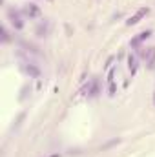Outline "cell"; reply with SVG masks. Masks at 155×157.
<instances>
[{
	"label": "cell",
	"instance_id": "6da1fadb",
	"mask_svg": "<svg viewBox=\"0 0 155 157\" xmlns=\"http://www.w3.org/2000/svg\"><path fill=\"white\" fill-rule=\"evenodd\" d=\"M7 17H9V20L13 22V26H15L17 29H22V27H24V22H22L20 13L17 11V9H9V11H7Z\"/></svg>",
	"mask_w": 155,
	"mask_h": 157
},
{
	"label": "cell",
	"instance_id": "7a4b0ae2",
	"mask_svg": "<svg viewBox=\"0 0 155 157\" xmlns=\"http://www.w3.org/2000/svg\"><path fill=\"white\" fill-rule=\"evenodd\" d=\"M148 13H150V9H148V7H141L139 11H137L135 15H133V17L128 20V26H135L137 22H141V18H142V17H146Z\"/></svg>",
	"mask_w": 155,
	"mask_h": 157
},
{
	"label": "cell",
	"instance_id": "3957f363",
	"mask_svg": "<svg viewBox=\"0 0 155 157\" xmlns=\"http://www.w3.org/2000/svg\"><path fill=\"white\" fill-rule=\"evenodd\" d=\"M82 91H88V95H89V97H97V95H99V80H97V79H93V80H91V84H88Z\"/></svg>",
	"mask_w": 155,
	"mask_h": 157
},
{
	"label": "cell",
	"instance_id": "277c9868",
	"mask_svg": "<svg viewBox=\"0 0 155 157\" xmlns=\"http://www.w3.org/2000/svg\"><path fill=\"white\" fill-rule=\"evenodd\" d=\"M24 15L29 17V18H37V17L40 15V7H38L37 4H29V6L24 9Z\"/></svg>",
	"mask_w": 155,
	"mask_h": 157
},
{
	"label": "cell",
	"instance_id": "5b68a950",
	"mask_svg": "<svg viewBox=\"0 0 155 157\" xmlns=\"http://www.w3.org/2000/svg\"><path fill=\"white\" fill-rule=\"evenodd\" d=\"M128 68H130V73H131V75H135V73H137L139 60H137L135 55H130V57H128Z\"/></svg>",
	"mask_w": 155,
	"mask_h": 157
},
{
	"label": "cell",
	"instance_id": "8992f818",
	"mask_svg": "<svg viewBox=\"0 0 155 157\" xmlns=\"http://www.w3.org/2000/svg\"><path fill=\"white\" fill-rule=\"evenodd\" d=\"M150 35H151V31H150V29H148V31H142V33H139V37H135V38L131 40V46H133V48H137V46L142 42V40H146Z\"/></svg>",
	"mask_w": 155,
	"mask_h": 157
},
{
	"label": "cell",
	"instance_id": "52a82bcc",
	"mask_svg": "<svg viewBox=\"0 0 155 157\" xmlns=\"http://www.w3.org/2000/svg\"><path fill=\"white\" fill-rule=\"evenodd\" d=\"M49 31V22H44V24H40L37 27V35L38 37H46V33Z\"/></svg>",
	"mask_w": 155,
	"mask_h": 157
},
{
	"label": "cell",
	"instance_id": "ba28073f",
	"mask_svg": "<svg viewBox=\"0 0 155 157\" xmlns=\"http://www.w3.org/2000/svg\"><path fill=\"white\" fill-rule=\"evenodd\" d=\"M26 71L29 73L31 77H38V68H35V66H27V68H26Z\"/></svg>",
	"mask_w": 155,
	"mask_h": 157
},
{
	"label": "cell",
	"instance_id": "9c48e42d",
	"mask_svg": "<svg viewBox=\"0 0 155 157\" xmlns=\"http://www.w3.org/2000/svg\"><path fill=\"white\" fill-rule=\"evenodd\" d=\"M148 66H150V68L155 66V48L151 49V55H150V59H148Z\"/></svg>",
	"mask_w": 155,
	"mask_h": 157
},
{
	"label": "cell",
	"instance_id": "30bf717a",
	"mask_svg": "<svg viewBox=\"0 0 155 157\" xmlns=\"http://www.w3.org/2000/svg\"><path fill=\"white\" fill-rule=\"evenodd\" d=\"M113 69H110V73H108V84H113Z\"/></svg>",
	"mask_w": 155,
	"mask_h": 157
},
{
	"label": "cell",
	"instance_id": "8fae6325",
	"mask_svg": "<svg viewBox=\"0 0 155 157\" xmlns=\"http://www.w3.org/2000/svg\"><path fill=\"white\" fill-rule=\"evenodd\" d=\"M2 35H4V37H2V40H4V42H7V40H9V37H7V29H6V27L2 29Z\"/></svg>",
	"mask_w": 155,
	"mask_h": 157
},
{
	"label": "cell",
	"instance_id": "7c38bea8",
	"mask_svg": "<svg viewBox=\"0 0 155 157\" xmlns=\"http://www.w3.org/2000/svg\"><path fill=\"white\" fill-rule=\"evenodd\" d=\"M110 95H115V84H110Z\"/></svg>",
	"mask_w": 155,
	"mask_h": 157
},
{
	"label": "cell",
	"instance_id": "4fadbf2b",
	"mask_svg": "<svg viewBox=\"0 0 155 157\" xmlns=\"http://www.w3.org/2000/svg\"><path fill=\"white\" fill-rule=\"evenodd\" d=\"M51 157H60V153H55V155H51Z\"/></svg>",
	"mask_w": 155,
	"mask_h": 157
},
{
	"label": "cell",
	"instance_id": "5bb4252c",
	"mask_svg": "<svg viewBox=\"0 0 155 157\" xmlns=\"http://www.w3.org/2000/svg\"><path fill=\"white\" fill-rule=\"evenodd\" d=\"M153 104H155V93H153Z\"/></svg>",
	"mask_w": 155,
	"mask_h": 157
}]
</instances>
